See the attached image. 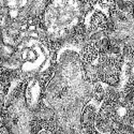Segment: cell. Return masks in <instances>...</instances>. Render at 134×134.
Segmentation results:
<instances>
[{"instance_id":"1","label":"cell","mask_w":134,"mask_h":134,"mask_svg":"<svg viewBox=\"0 0 134 134\" xmlns=\"http://www.w3.org/2000/svg\"><path fill=\"white\" fill-rule=\"evenodd\" d=\"M17 15H18V11H16V10H11L10 11L11 18H17Z\"/></svg>"}]
</instances>
